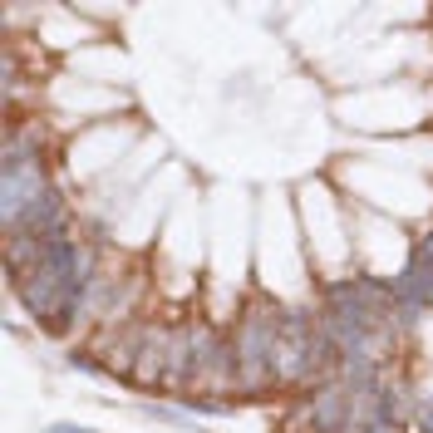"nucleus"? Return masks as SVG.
Segmentation results:
<instances>
[{
	"label": "nucleus",
	"mask_w": 433,
	"mask_h": 433,
	"mask_svg": "<svg viewBox=\"0 0 433 433\" xmlns=\"http://www.w3.org/2000/svg\"><path fill=\"white\" fill-rule=\"evenodd\" d=\"M89 291V251L79 241H54L40 261H30L20 271V300L30 305V315H49V310H74Z\"/></svg>",
	"instance_id": "nucleus-1"
},
{
	"label": "nucleus",
	"mask_w": 433,
	"mask_h": 433,
	"mask_svg": "<svg viewBox=\"0 0 433 433\" xmlns=\"http://www.w3.org/2000/svg\"><path fill=\"white\" fill-rule=\"evenodd\" d=\"M237 374L241 384H266L271 374H281V330H276V310L251 305L241 315V330H237Z\"/></svg>",
	"instance_id": "nucleus-2"
},
{
	"label": "nucleus",
	"mask_w": 433,
	"mask_h": 433,
	"mask_svg": "<svg viewBox=\"0 0 433 433\" xmlns=\"http://www.w3.org/2000/svg\"><path fill=\"white\" fill-rule=\"evenodd\" d=\"M44 192H49V182H44V173H40V158L25 148V138H15L10 153H6V173H0V212H6V232L20 227V216H25Z\"/></svg>",
	"instance_id": "nucleus-3"
},
{
	"label": "nucleus",
	"mask_w": 433,
	"mask_h": 433,
	"mask_svg": "<svg viewBox=\"0 0 433 433\" xmlns=\"http://www.w3.org/2000/svg\"><path fill=\"white\" fill-rule=\"evenodd\" d=\"M330 350V335H325V325H315L305 310L286 320V335H281V374L286 379H310L325 369V355Z\"/></svg>",
	"instance_id": "nucleus-4"
},
{
	"label": "nucleus",
	"mask_w": 433,
	"mask_h": 433,
	"mask_svg": "<svg viewBox=\"0 0 433 433\" xmlns=\"http://www.w3.org/2000/svg\"><path fill=\"white\" fill-rule=\"evenodd\" d=\"M389 296H394V320L404 325V330L418 320V310H428V300H433V251H428V241L399 271V281L389 286Z\"/></svg>",
	"instance_id": "nucleus-5"
},
{
	"label": "nucleus",
	"mask_w": 433,
	"mask_h": 433,
	"mask_svg": "<svg viewBox=\"0 0 433 433\" xmlns=\"http://www.w3.org/2000/svg\"><path fill=\"white\" fill-rule=\"evenodd\" d=\"M212 350H216V340H212L207 330H197V325L178 330V335L168 340V379H173V384H192V379H202Z\"/></svg>",
	"instance_id": "nucleus-6"
},
{
	"label": "nucleus",
	"mask_w": 433,
	"mask_h": 433,
	"mask_svg": "<svg viewBox=\"0 0 433 433\" xmlns=\"http://www.w3.org/2000/svg\"><path fill=\"white\" fill-rule=\"evenodd\" d=\"M44 433H89V428H74V423H54V428H44Z\"/></svg>",
	"instance_id": "nucleus-7"
},
{
	"label": "nucleus",
	"mask_w": 433,
	"mask_h": 433,
	"mask_svg": "<svg viewBox=\"0 0 433 433\" xmlns=\"http://www.w3.org/2000/svg\"><path fill=\"white\" fill-rule=\"evenodd\" d=\"M423 423H428V428H433V399H428V414H423Z\"/></svg>",
	"instance_id": "nucleus-8"
},
{
	"label": "nucleus",
	"mask_w": 433,
	"mask_h": 433,
	"mask_svg": "<svg viewBox=\"0 0 433 433\" xmlns=\"http://www.w3.org/2000/svg\"><path fill=\"white\" fill-rule=\"evenodd\" d=\"M428 251H433V237H428Z\"/></svg>",
	"instance_id": "nucleus-9"
}]
</instances>
